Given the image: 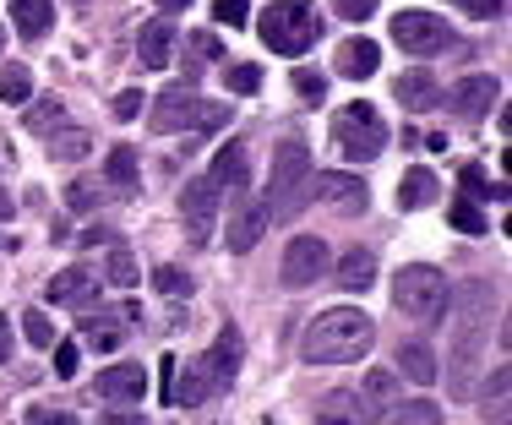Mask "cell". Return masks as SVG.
<instances>
[{"label":"cell","mask_w":512,"mask_h":425,"mask_svg":"<svg viewBox=\"0 0 512 425\" xmlns=\"http://www.w3.org/2000/svg\"><path fill=\"white\" fill-rule=\"evenodd\" d=\"M371 344H376V322L355 306H333L306 327L300 349H306L311 366H355V360L371 355Z\"/></svg>","instance_id":"6da1fadb"},{"label":"cell","mask_w":512,"mask_h":425,"mask_svg":"<svg viewBox=\"0 0 512 425\" xmlns=\"http://www.w3.org/2000/svg\"><path fill=\"white\" fill-rule=\"evenodd\" d=\"M256 33H262V44L273 55H306L322 39V17H316V6H306V0H273L262 11V22H256Z\"/></svg>","instance_id":"7a4b0ae2"},{"label":"cell","mask_w":512,"mask_h":425,"mask_svg":"<svg viewBox=\"0 0 512 425\" xmlns=\"http://www.w3.org/2000/svg\"><path fill=\"white\" fill-rule=\"evenodd\" d=\"M333 142L349 164H371V159H382V148H387V126L371 104H349V109H338V120H333Z\"/></svg>","instance_id":"3957f363"},{"label":"cell","mask_w":512,"mask_h":425,"mask_svg":"<svg viewBox=\"0 0 512 425\" xmlns=\"http://www.w3.org/2000/svg\"><path fill=\"white\" fill-rule=\"evenodd\" d=\"M393 300H398V311L414 317V322H442V311H447V278L436 273V267L414 262V267L398 273Z\"/></svg>","instance_id":"277c9868"},{"label":"cell","mask_w":512,"mask_h":425,"mask_svg":"<svg viewBox=\"0 0 512 425\" xmlns=\"http://www.w3.org/2000/svg\"><path fill=\"white\" fill-rule=\"evenodd\" d=\"M229 120V104H207L197 99L191 88H169V93H158V104H153V131H218Z\"/></svg>","instance_id":"5b68a950"},{"label":"cell","mask_w":512,"mask_h":425,"mask_svg":"<svg viewBox=\"0 0 512 425\" xmlns=\"http://www.w3.org/2000/svg\"><path fill=\"white\" fill-rule=\"evenodd\" d=\"M311 180V148L306 142H278L273 153V186H267V213H295L300 208V191Z\"/></svg>","instance_id":"8992f818"},{"label":"cell","mask_w":512,"mask_h":425,"mask_svg":"<svg viewBox=\"0 0 512 425\" xmlns=\"http://www.w3.org/2000/svg\"><path fill=\"white\" fill-rule=\"evenodd\" d=\"M393 39L404 55H442L453 44V28H447L436 11H398L393 17Z\"/></svg>","instance_id":"52a82bcc"},{"label":"cell","mask_w":512,"mask_h":425,"mask_svg":"<svg viewBox=\"0 0 512 425\" xmlns=\"http://www.w3.org/2000/svg\"><path fill=\"white\" fill-rule=\"evenodd\" d=\"M180 224H186L191 246H207V240H213V229H218V186H213V175L186 180V191H180Z\"/></svg>","instance_id":"ba28073f"},{"label":"cell","mask_w":512,"mask_h":425,"mask_svg":"<svg viewBox=\"0 0 512 425\" xmlns=\"http://www.w3.org/2000/svg\"><path fill=\"white\" fill-rule=\"evenodd\" d=\"M322 273H327V246H322V240H316V235L289 240V251H284V284L289 289H311Z\"/></svg>","instance_id":"9c48e42d"},{"label":"cell","mask_w":512,"mask_h":425,"mask_svg":"<svg viewBox=\"0 0 512 425\" xmlns=\"http://www.w3.org/2000/svg\"><path fill=\"white\" fill-rule=\"evenodd\" d=\"M306 186H311L316 197L327 202V208H338V213H349V218L371 208V191H365L355 175H338V169H333V175H316V180H306Z\"/></svg>","instance_id":"30bf717a"},{"label":"cell","mask_w":512,"mask_h":425,"mask_svg":"<svg viewBox=\"0 0 512 425\" xmlns=\"http://www.w3.org/2000/svg\"><path fill=\"white\" fill-rule=\"evenodd\" d=\"M197 366H202V376H207V387H213V398L224 393L229 382H235V371H240V333H235V327H224V333H218V344L207 349Z\"/></svg>","instance_id":"8fae6325"},{"label":"cell","mask_w":512,"mask_h":425,"mask_svg":"<svg viewBox=\"0 0 512 425\" xmlns=\"http://www.w3.org/2000/svg\"><path fill=\"white\" fill-rule=\"evenodd\" d=\"M99 398H109V404H142V398H148V371L131 366V360L99 371Z\"/></svg>","instance_id":"7c38bea8"},{"label":"cell","mask_w":512,"mask_h":425,"mask_svg":"<svg viewBox=\"0 0 512 425\" xmlns=\"http://www.w3.org/2000/svg\"><path fill=\"white\" fill-rule=\"evenodd\" d=\"M50 300L55 306H93V300H99V273H93V267H66V273H55Z\"/></svg>","instance_id":"4fadbf2b"},{"label":"cell","mask_w":512,"mask_h":425,"mask_svg":"<svg viewBox=\"0 0 512 425\" xmlns=\"http://www.w3.org/2000/svg\"><path fill=\"white\" fill-rule=\"evenodd\" d=\"M502 99V88H496V77H463L453 88V109L463 120H485L491 115V104Z\"/></svg>","instance_id":"5bb4252c"},{"label":"cell","mask_w":512,"mask_h":425,"mask_svg":"<svg viewBox=\"0 0 512 425\" xmlns=\"http://www.w3.org/2000/svg\"><path fill=\"white\" fill-rule=\"evenodd\" d=\"M137 55H142V66H148V71H164L169 60H175V22H169V17L148 22L142 39H137Z\"/></svg>","instance_id":"9a60e30c"},{"label":"cell","mask_w":512,"mask_h":425,"mask_svg":"<svg viewBox=\"0 0 512 425\" xmlns=\"http://www.w3.org/2000/svg\"><path fill=\"white\" fill-rule=\"evenodd\" d=\"M393 99L404 104V109H414V115H425V109L442 104V88H436L431 71H404V77L393 82Z\"/></svg>","instance_id":"2e32d148"},{"label":"cell","mask_w":512,"mask_h":425,"mask_svg":"<svg viewBox=\"0 0 512 425\" xmlns=\"http://www.w3.org/2000/svg\"><path fill=\"white\" fill-rule=\"evenodd\" d=\"M137 317V311H88V317H82V338H88V344H99V349H115L120 338H126V322Z\"/></svg>","instance_id":"e0dca14e"},{"label":"cell","mask_w":512,"mask_h":425,"mask_svg":"<svg viewBox=\"0 0 512 425\" xmlns=\"http://www.w3.org/2000/svg\"><path fill=\"white\" fill-rule=\"evenodd\" d=\"M104 175H109V186H115V197H137V191H142V175H137V148H131V142L109 148Z\"/></svg>","instance_id":"ac0fdd59"},{"label":"cell","mask_w":512,"mask_h":425,"mask_svg":"<svg viewBox=\"0 0 512 425\" xmlns=\"http://www.w3.org/2000/svg\"><path fill=\"white\" fill-rule=\"evenodd\" d=\"M376 66H382V50H376L371 39H349L338 44V77H376Z\"/></svg>","instance_id":"d6986e66"},{"label":"cell","mask_w":512,"mask_h":425,"mask_svg":"<svg viewBox=\"0 0 512 425\" xmlns=\"http://www.w3.org/2000/svg\"><path fill=\"white\" fill-rule=\"evenodd\" d=\"M267 202H246V208L235 213V224H229V251H251L256 240H262V229H267Z\"/></svg>","instance_id":"ffe728a7"},{"label":"cell","mask_w":512,"mask_h":425,"mask_svg":"<svg viewBox=\"0 0 512 425\" xmlns=\"http://www.w3.org/2000/svg\"><path fill=\"white\" fill-rule=\"evenodd\" d=\"M11 22H17L22 39H44L55 28V6L50 0H11Z\"/></svg>","instance_id":"44dd1931"},{"label":"cell","mask_w":512,"mask_h":425,"mask_svg":"<svg viewBox=\"0 0 512 425\" xmlns=\"http://www.w3.org/2000/svg\"><path fill=\"white\" fill-rule=\"evenodd\" d=\"M246 148H240V142H229V148H218V159H213V186L218 191H246Z\"/></svg>","instance_id":"7402d4cb"},{"label":"cell","mask_w":512,"mask_h":425,"mask_svg":"<svg viewBox=\"0 0 512 425\" xmlns=\"http://www.w3.org/2000/svg\"><path fill=\"white\" fill-rule=\"evenodd\" d=\"M436 202V175L431 169H409L404 180H398V208L414 213V208H431Z\"/></svg>","instance_id":"603a6c76"},{"label":"cell","mask_w":512,"mask_h":425,"mask_svg":"<svg viewBox=\"0 0 512 425\" xmlns=\"http://www.w3.org/2000/svg\"><path fill=\"white\" fill-rule=\"evenodd\" d=\"M398 371H404L409 382L431 387V382H436V355H431L425 344H398Z\"/></svg>","instance_id":"cb8c5ba5"},{"label":"cell","mask_w":512,"mask_h":425,"mask_svg":"<svg viewBox=\"0 0 512 425\" xmlns=\"http://www.w3.org/2000/svg\"><path fill=\"white\" fill-rule=\"evenodd\" d=\"M338 284L344 289H371L376 284V257L371 251H349V257L338 262Z\"/></svg>","instance_id":"d4e9b609"},{"label":"cell","mask_w":512,"mask_h":425,"mask_svg":"<svg viewBox=\"0 0 512 425\" xmlns=\"http://www.w3.org/2000/svg\"><path fill=\"white\" fill-rule=\"evenodd\" d=\"M88 148H93V137H88V131H77V126H66V131H60V126H55L50 159H60V164H77V159H88Z\"/></svg>","instance_id":"484cf974"},{"label":"cell","mask_w":512,"mask_h":425,"mask_svg":"<svg viewBox=\"0 0 512 425\" xmlns=\"http://www.w3.org/2000/svg\"><path fill=\"white\" fill-rule=\"evenodd\" d=\"M458 180H463V197H469V202H507V186H491L480 164H463Z\"/></svg>","instance_id":"4316f807"},{"label":"cell","mask_w":512,"mask_h":425,"mask_svg":"<svg viewBox=\"0 0 512 425\" xmlns=\"http://www.w3.org/2000/svg\"><path fill=\"white\" fill-rule=\"evenodd\" d=\"M0 99H6V104H28L33 99L28 66H6V71H0Z\"/></svg>","instance_id":"83f0119b"},{"label":"cell","mask_w":512,"mask_h":425,"mask_svg":"<svg viewBox=\"0 0 512 425\" xmlns=\"http://www.w3.org/2000/svg\"><path fill=\"white\" fill-rule=\"evenodd\" d=\"M104 278H109L115 289H131V284H137V262H131V251H126V246H115V251H109Z\"/></svg>","instance_id":"f1b7e54d"},{"label":"cell","mask_w":512,"mask_h":425,"mask_svg":"<svg viewBox=\"0 0 512 425\" xmlns=\"http://www.w3.org/2000/svg\"><path fill=\"white\" fill-rule=\"evenodd\" d=\"M447 218H453V229H463V235H485V213L474 208L469 197H458L453 208H447Z\"/></svg>","instance_id":"f546056e"},{"label":"cell","mask_w":512,"mask_h":425,"mask_svg":"<svg viewBox=\"0 0 512 425\" xmlns=\"http://www.w3.org/2000/svg\"><path fill=\"white\" fill-rule=\"evenodd\" d=\"M213 22H218V28H246V22H251V0H213Z\"/></svg>","instance_id":"4dcf8cb0"},{"label":"cell","mask_w":512,"mask_h":425,"mask_svg":"<svg viewBox=\"0 0 512 425\" xmlns=\"http://www.w3.org/2000/svg\"><path fill=\"white\" fill-rule=\"evenodd\" d=\"M295 93L306 104H322L327 99V77H322V71H311V66H295Z\"/></svg>","instance_id":"1f68e13d"},{"label":"cell","mask_w":512,"mask_h":425,"mask_svg":"<svg viewBox=\"0 0 512 425\" xmlns=\"http://www.w3.org/2000/svg\"><path fill=\"white\" fill-rule=\"evenodd\" d=\"M22 333H28L33 349H50V344H55V327H50V317H44V311H22Z\"/></svg>","instance_id":"d6a6232c"},{"label":"cell","mask_w":512,"mask_h":425,"mask_svg":"<svg viewBox=\"0 0 512 425\" xmlns=\"http://www.w3.org/2000/svg\"><path fill=\"white\" fill-rule=\"evenodd\" d=\"M153 289H158V295H186V289H191V273H180V267H158V273H153Z\"/></svg>","instance_id":"836d02e7"},{"label":"cell","mask_w":512,"mask_h":425,"mask_svg":"<svg viewBox=\"0 0 512 425\" xmlns=\"http://www.w3.org/2000/svg\"><path fill=\"white\" fill-rule=\"evenodd\" d=\"M387 420H420V425H431V420H442V409L420 398V404H398V409H387Z\"/></svg>","instance_id":"e575fe53"},{"label":"cell","mask_w":512,"mask_h":425,"mask_svg":"<svg viewBox=\"0 0 512 425\" xmlns=\"http://www.w3.org/2000/svg\"><path fill=\"white\" fill-rule=\"evenodd\" d=\"M262 88V66H229V93H256Z\"/></svg>","instance_id":"d590c367"},{"label":"cell","mask_w":512,"mask_h":425,"mask_svg":"<svg viewBox=\"0 0 512 425\" xmlns=\"http://www.w3.org/2000/svg\"><path fill=\"white\" fill-rule=\"evenodd\" d=\"M186 44H191V71H202V66H207V60H213V55H218V39H213V33H191V39H186Z\"/></svg>","instance_id":"8d00e7d4"},{"label":"cell","mask_w":512,"mask_h":425,"mask_svg":"<svg viewBox=\"0 0 512 425\" xmlns=\"http://www.w3.org/2000/svg\"><path fill=\"white\" fill-rule=\"evenodd\" d=\"M60 120H66V109H60L55 99H50V104H39V109H28V126H33V131H55Z\"/></svg>","instance_id":"74e56055"},{"label":"cell","mask_w":512,"mask_h":425,"mask_svg":"<svg viewBox=\"0 0 512 425\" xmlns=\"http://www.w3.org/2000/svg\"><path fill=\"white\" fill-rule=\"evenodd\" d=\"M327 404H333V409H322V415H316V420H355V415H360V409H355L360 398H355V393H333V398H327Z\"/></svg>","instance_id":"f35d334b"},{"label":"cell","mask_w":512,"mask_h":425,"mask_svg":"<svg viewBox=\"0 0 512 425\" xmlns=\"http://www.w3.org/2000/svg\"><path fill=\"white\" fill-rule=\"evenodd\" d=\"M77 355H82V349L71 344V338H66V344H55V376H60V382H71V376H77Z\"/></svg>","instance_id":"ab89813d"},{"label":"cell","mask_w":512,"mask_h":425,"mask_svg":"<svg viewBox=\"0 0 512 425\" xmlns=\"http://www.w3.org/2000/svg\"><path fill=\"white\" fill-rule=\"evenodd\" d=\"M458 11H469V17H480V22H491V17H502L507 11V0H453Z\"/></svg>","instance_id":"60d3db41"},{"label":"cell","mask_w":512,"mask_h":425,"mask_svg":"<svg viewBox=\"0 0 512 425\" xmlns=\"http://www.w3.org/2000/svg\"><path fill=\"white\" fill-rule=\"evenodd\" d=\"M333 11L344 22H365V17H376V0H333Z\"/></svg>","instance_id":"b9f144b4"},{"label":"cell","mask_w":512,"mask_h":425,"mask_svg":"<svg viewBox=\"0 0 512 425\" xmlns=\"http://www.w3.org/2000/svg\"><path fill=\"white\" fill-rule=\"evenodd\" d=\"M66 202H71V208H77V213H88V208H93V180H71Z\"/></svg>","instance_id":"7bdbcfd3"},{"label":"cell","mask_w":512,"mask_h":425,"mask_svg":"<svg viewBox=\"0 0 512 425\" xmlns=\"http://www.w3.org/2000/svg\"><path fill=\"white\" fill-rule=\"evenodd\" d=\"M115 115H120V120H137V115H142V93H137V88H126V93L115 99Z\"/></svg>","instance_id":"ee69618b"},{"label":"cell","mask_w":512,"mask_h":425,"mask_svg":"<svg viewBox=\"0 0 512 425\" xmlns=\"http://www.w3.org/2000/svg\"><path fill=\"white\" fill-rule=\"evenodd\" d=\"M365 387H371V398H387V393H393V376H387V371H371V382H365Z\"/></svg>","instance_id":"f6af8a7d"},{"label":"cell","mask_w":512,"mask_h":425,"mask_svg":"<svg viewBox=\"0 0 512 425\" xmlns=\"http://www.w3.org/2000/svg\"><path fill=\"white\" fill-rule=\"evenodd\" d=\"M11 360V317H0V366Z\"/></svg>","instance_id":"bcb514c9"},{"label":"cell","mask_w":512,"mask_h":425,"mask_svg":"<svg viewBox=\"0 0 512 425\" xmlns=\"http://www.w3.org/2000/svg\"><path fill=\"white\" fill-rule=\"evenodd\" d=\"M158 6H164V11H186L191 0H158Z\"/></svg>","instance_id":"7dc6e473"},{"label":"cell","mask_w":512,"mask_h":425,"mask_svg":"<svg viewBox=\"0 0 512 425\" xmlns=\"http://www.w3.org/2000/svg\"><path fill=\"white\" fill-rule=\"evenodd\" d=\"M0 218H11V197H6V191H0Z\"/></svg>","instance_id":"c3c4849f"},{"label":"cell","mask_w":512,"mask_h":425,"mask_svg":"<svg viewBox=\"0 0 512 425\" xmlns=\"http://www.w3.org/2000/svg\"><path fill=\"white\" fill-rule=\"evenodd\" d=\"M0 44H6V28H0Z\"/></svg>","instance_id":"681fc988"},{"label":"cell","mask_w":512,"mask_h":425,"mask_svg":"<svg viewBox=\"0 0 512 425\" xmlns=\"http://www.w3.org/2000/svg\"><path fill=\"white\" fill-rule=\"evenodd\" d=\"M0 246H6V235H0Z\"/></svg>","instance_id":"f907efd6"}]
</instances>
